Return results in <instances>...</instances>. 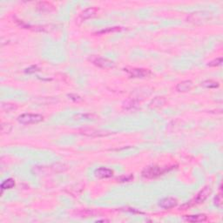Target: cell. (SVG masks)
I'll use <instances>...</instances> for the list:
<instances>
[{"label":"cell","instance_id":"10","mask_svg":"<svg viewBox=\"0 0 223 223\" xmlns=\"http://www.w3.org/2000/svg\"><path fill=\"white\" fill-rule=\"evenodd\" d=\"M97 12L98 9L97 8H95V7L88 8V9L85 10L84 12L80 14V18H81L82 20H85V19H87V18H90V17H93V16L96 14V12Z\"/></svg>","mask_w":223,"mask_h":223},{"label":"cell","instance_id":"15","mask_svg":"<svg viewBox=\"0 0 223 223\" xmlns=\"http://www.w3.org/2000/svg\"><path fill=\"white\" fill-rule=\"evenodd\" d=\"M125 108L127 109V110H132V109L136 108L138 106V102L134 101V100H130V101H127L126 104H125Z\"/></svg>","mask_w":223,"mask_h":223},{"label":"cell","instance_id":"13","mask_svg":"<svg viewBox=\"0 0 223 223\" xmlns=\"http://www.w3.org/2000/svg\"><path fill=\"white\" fill-rule=\"evenodd\" d=\"M214 205L218 207H221L222 206V194H221V185L220 186V193L218 194L214 199Z\"/></svg>","mask_w":223,"mask_h":223},{"label":"cell","instance_id":"23","mask_svg":"<svg viewBox=\"0 0 223 223\" xmlns=\"http://www.w3.org/2000/svg\"><path fill=\"white\" fill-rule=\"evenodd\" d=\"M97 221H109L107 220H98Z\"/></svg>","mask_w":223,"mask_h":223},{"label":"cell","instance_id":"1","mask_svg":"<svg viewBox=\"0 0 223 223\" xmlns=\"http://www.w3.org/2000/svg\"><path fill=\"white\" fill-rule=\"evenodd\" d=\"M173 167H161L159 166H149L146 168H144V170L141 173L142 176L146 179H154L163 175L165 173L171 170Z\"/></svg>","mask_w":223,"mask_h":223},{"label":"cell","instance_id":"14","mask_svg":"<svg viewBox=\"0 0 223 223\" xmlns=\"http://www.w3.org/2000/svg\"><path fill=\"white\" fill-rule=\"evenodd\" d=\"M202 86L207 87V88H216L219 86V83L213 81V80H206V81L202 82Z\"/></svg>","mask_w":223,"mask_h":223},{"label":"cell","instance_id":"12","mask_svg":"<svg viewBox=\"0 0 223 223\" xmlns=\"http://www.w3.org/2000/svg\"><path fill=\"white\" fill-rule=\"evenodd\" d=\"M165 98L163 97H157L156 98H154L153 101H152V103H151V106L152 107H160V106H162L164 104H165Z\"/></svg>","mask_w":223,"mask_h":223},{"label":"cell","instance_id":"17","mask_svg":"<svg viewBox=\"0 0 223 223\" xmlns=\"http://www.w3.org/2000/svg\"><path fill=\"white\" fill-rule=\"evenodd\" d=\"M133 180V175L132 174H128L126 176H121L118 179V180L120 182H129Z\"/></svg>","mask_w":223,"mask_h":223},{"label":"cell","instance_id":"6","mask_svg":"<svg viewBox=\"0 0 223 223\" xmlns=\"http://www.w3.org/2000/svg\"><path fill=\"white\" fill-rule=\"evenodd\" d=\"M159 205L160 207L164 208V209H170L178 205L177 199L173 198V197H166L163 198L160 200Z\"/></svg>","mask_w":223,"mask_h":223},{"label":"cell","instance_id":"21","mask_svg":"<svg viewBox=\"0 0 223 223\" xmlns=\"http://www.w3.org/2000/svg\"><path fill=\"white\" fill-rule=\"evenodd\" d=\"M95 214V212L92 210H84V211L80 212V215L81 216H93Z\"/></svg>","mask_w":223,"mask_h":223},{"label":"cell","instance_id":"9","mask_svg":"<svg viewBox=\"0 0 223 223\" xmlns=\"http://www.w3.org/2000/svg\"><path fill=\"white\" fill-rule=\"evenodd\" d=\"M185 220L189 222H202L206 221V216L205 214H196V215H187Z\"/></svg>","mask_w":223,"mask_h":223},{"label":"cell","instance_id":"16","mask_svg":"<svg viewBox=\"0 0 223 223\" xmlns=\"http://www.w3.org/2000/svg\"><path fill=\"white\" fill-rule=\"evenodd\" d=\"M2 108L4 109L5 111H7V112H11L12 110L17 108V106L14 105V104H10V103H3L2 104Z\"/></svg>","mask_w":223,"mask_h":223},{"label":"cell","instance_id":"22","mask_svg":"<svg viewBox=\"0 0 223 223\" xmlns=\"http://www.w3.org/2000/svg\"><path fill=\"white\" fill-rule=\"evenodd\" d=\"M37 71H39V69L37 66H35V65H32V66H31V67H29L25 70V72H28V73H32V72H37Z\"/></svg>","mask_w":223,"mask_h":223},{"label":"cell","instance_id":"8","mask_svg":"<svg viewBox=\"0 0 223 223\" xmlns=\"http://www.w3.org/2000/svg\"><path fill=\"white\" fill-rule=\"evenodd\" d=\"M194 86V84L191 80H184L181 81L176 86V90L180 92H186L190 91Z\"/></svg>","mask_w":223,"mask_h":223},{"label":"cell","instance_id":"2","mask_svg":"<svg viewBox=\"0 0 223 223\" xmlns=\"http://www.w3.org/2000/svg\"><path fill=\"white\" fill-rule=\"evenodd\" d=\"M211 192L212 189L209 186L205 187L204 188L202 189V190H200V192L196 195V196H195L193 200H190L188 203H187V204L183 205L180 208H182L183 210H186L188 207H190V206H195V205L200 204V203L204 202V201L206 200V198L209 196V195L211 194Z\"/></svg>","mask_w":223,"mask_h":223},{"label":"cell","instance_id":"11","mask_svg":"<svg viewBox=\"0 0 223 223\" xmlns=\"http://www.w3.org/2000/svg\"><path fill=\"white\" fill-rule=\"evenodd\" d=\"M14 186H15V180L12 178H10V179L6 180L3 183L1 184V189H2V191L6 190V189H11Z\"/></svg>","mask_w":223,"mask_h":223},{"label":"cell","instance_id":"4","mask_svg":"<svg viewBox=\"0 0 223 223\" xmlns=\"http://www.w3.org/2000/svg\"><path fill=\"white\" fill-rule=\"evenodd\" d=\"M92 62L95 65H97L100 68H113L114 67V63L113 61L110 60L108 58H101V57H95L91 59Z\"/></svg>","mask_w":223,"mask_h":223},{"label":"cell","instance_id":"5","mask_svg":"<svg viewBox=\"0 0 223 223\" xmlns=\"http://www.w3.org/2000/svg\"><path fill=\"white\" fill-rule=\"evenodd\" d=\"M126 72L132 78H144L151 74V72L147 69H139V68H132L125 69Z\"/></svg>","mask_w":223,"mask_h":223},{"label":"cell","instance_id":"18","mask_svg":"<svg viewBox=\"0 0 223 223\" xmlns=\"http://www.w3.org/2000/svg\"><path fill=\"white\" fill-rule=\"evenodd\" d=\"M12 130V126L10 125V124H8V123H3L2 124V126H1V131L2 132H4V133H8V132H10Z\"/></svg>","mask_w":223,"mask_h":223},{"label":"cell","instance_id":"7","mask_svg":"<svg viewBox=\"0 0 223 223\" xmlns=\"http://www.w3.org/2000/svg\"><path fill=\"white\" fill-rule=\"evenodd\" d=\"M95 176L100 179H106V178H111L113 176V171L107 167H99L95 170L94 172Z\"/></svg>","mask_w":223,"mask_h":223},{"label":"cell","instance_id":"19","mask_svg":"<svg viewBox=\"0 0 223 223\" xmlns=\"http://www.w3.org/2000/svg\"><path fill=\"white\" fill-rule=\"evenodd\" d=\"M221 63H222V58H218L216 59L209 62L207 64V65L208 66H218V65H221Z\"/></svg>","mask_w":223,"mask_h":223},{"label":"cell","instance_id":"3","mask_svg":"<svg viewBox=\"0 0 223 223\" xmlns=\"http://www.w3.org/2000/svg\"><path fill=\"white\" fill-rule=\"evenodd\" d=\"M44 120V117L38 113H24L17 117V121L24 125L37 124Z\"/></svg>","mask_w":223,"mask_h":223},{"label":"cell","instance_id":"20","mask_svg":"<svg viewBox=\"0 0 223 223\" xmlns=\"http://www.w3.org/2000/svg\"><path fill=\"white\" fill-rule=\"evenodd\" d=\"M121 30V27H111V28H107L106 30H103V31H100L98 32V34H106L107 32H118V31H120Z\"/></svg>","mask_w":223,"mask_h":223}]
</instances>
